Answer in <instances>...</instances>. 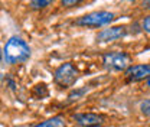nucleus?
<instances>
[{
  "label": "nucleus",
  "mask_w": 150,
  "mask_h": 127,
  "mask_svg": "<svg viewBox=\"0 0 150 127\" xmlns=\"http://www.w3.org/2000/svg\"><path fill=\"white\" fill-rule=\"evenodd\" d=\"M103 64L108 71H124L130 65V56L126 52H107L103 56Z\"/></svg>",
  "instance_id": "obj_4"
},
{
  "label": "nucleus",
  "mask_w": 150,
  "mask_h": 127,
  "mask_svg": "<svg viewBox=\"0 0 150 127\" xmlns=\"http://www.w3.org/2000/svg\"><path fill=\"white\" fill-rule=\"evenodd\" d=\"M126 33H127V29L124 26H112V28L101 31L97 36V40L98 42H112V40L126 36Z\"/></svg>",
  "instance_id": "obj_5"
},
{
  "label": "nucleus",
  "mask_w": 150,
  "mask_h": 127,
  "mask_svg": "<svg viewBox=\"0 0 150 127\" xmlns=\"http://www.w3.org/2000/svg\"><path fill=\"white\" fill-rule=\"evenodd\" d=\"M140 110H142V113H143L144 116L150 117V98L149 100H144V101L140 104Z\"/></svg>",
  "instance_id": "obj_10"
},
{
  "label": "nucleus",
  "mask_w": 150,
  "mask_h": 127,
  "mask_svg": "<svg viewBox=\"0 0 150 127\" xmlns=\"http://www.w3.org/2000/svg\"><path fill=\"white\" fill-rule=\"evenodd\" d=\"M112 19H114V13H111V12H105V10H101V12H93V13H88V15L79 18L75 23H76L78 26L100 28V26H105V25L111 23Z\"/></svg>",
  "instance_id": "obj_2"
},
{
  "label": "nucleus",
  "mask_w": 150,
  "mask_h": 127,
  "mask_svg": "<svg viewBox=\"0 0 150 127\" xmlns=\"http://www.w3.org/2000/svg\"><path fill=\"white\" fill-rule=\"evenodd\" d=\"M74 120L82 127H90V126H98L104 121V117L100 114H94V113H81V114H75Z\"/></svg>",
  "instance_id": "obj_7"
},
{
  "label": "nucleus",
  "mask_w": 150,
  "mask_h": 127,
  "mask_svg": "<svg viewBox=\"0 0 150 127\" xmlns=\"http://www.w3.org/2000/svg\"><path fill=\"white\" fill-rule=\"evenodd\" d=\"M142 26H143V29H144V31H146L147 33H150V16H147V18L143 20Z\"/></svg>",
  "instance_id": "obj_12"
},
{
  "label": "nucleus",
  "mask_w": 150,
  "mask_h": 127,
  "mask_svg": "<svg viewBox=\"0 0 150 127\" xmlns=\"http://www.w3.org/2000/svg\"><path fill=\"white\" fill-rule=\"evenodd\" d=\"M55 82L62 87V88H69L72 87L78 78V71L72 64L67 62V64H62L58 70L55 71Z\"/></svg>",
  "instance_id": "obj_3"
},
{
  "label": "nucleus",
  "mask_w": 150,
  "mask_h": 127,
  "mask_svg": "<svg viewBox=\"0 0 150 127\" xmlns=\"http://www.w3.org/2000/svg\"><path fill=\"white\" fill-rule=\"evenodd\" d=\"M126 77L130 81H139L150 78V64H139V65H131L126 70Z\"/></svg>",
  "instance_id": "obj_6"
},
{
  "label": "nucleus",
  "mask_w": 150,
  "mask_h": 127,
  "mask_svg": "<svg viewBox=\"0 0 150 127\" xmlns=\"http://www.w3.org/2000/svg\"><path fill=\"white\" fill-rule=\"evenodd\" d=\"M54 0H30V4L33 9H43L48 4H51Z\"/></svg>",
  "instance_id": "obj_9"
},
{
  "label": "nucleus",
  "mask_w": 150,
  "mask_h": 127,
  "mask_svg": "<svg viewBox=\"0 0 150 127\" xmlns=\"http://www.w3.org/2000/svg\"><path fill=\"white\" fill-rule=\"evenodd\" d=\"M3 56L9 64H19L30 56V48L23 39L13 36L6 42L3 48Z\"/></svg>",
  "instance_id": "obj_1"
},
{
  "label": "nucleus",
  "mask_w": 150,
  "mask_h": 127,
  "mask_svg": "<svg viewBox=\"0 0 150 127\" xmlns=\"http://www.w3.org/2000/svg\"><path fill=\"white\" fill-rule=\"evenodd\" d=\"M81 0H61V3H62V6H65V7H72L75 4H78Z\"/></svg>",
  "instance_id": "obj_11"
},
{
  "label": "nucleus",
  "mask_w": 150,
  "mask_h": 127,
  "mask_svg": "<svg viewBox=\"0 0 150 127\" xmlns=\"http://www.w3.org/2000/svg\"><path fill=\"white\" fill-rule=\"evenodd\" d=\"M90 127H101V126H90Z\"/></svg>",
  "instance_id": "obj_14"
},
{
  "label": "nucleus",
  "mask_w": 150,
  "mask_h": 127,
  "mask_svg": "<svg viewBox=\"0 0 150 127\" xmlns=\"http://www.w3.org/2000/svg\"><path fill=\"white\" fill-rule=\"evenodd\" d=\"M35 127H67V124H65V118L58 116V117H52L49 120H45V121L36 124Z\"/></svg>",
  "instance_id": "obj_8"
},
{
  "label": "nucleus",
  "mask_w": 150,
  "mask_h": 127,
  "mask_svg": "<svg viewBox=\"0 0 150 127\" xmlns=\"http://www.w3.org/2000/svg\"><path fill=\"white\" fill-rule=\"evenodd\" d=\"M147 87H150V78L147 79Z\"/></svg>",
  "instance_id": "obj_13"
}]
</instances>
